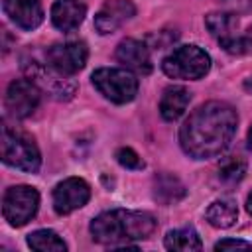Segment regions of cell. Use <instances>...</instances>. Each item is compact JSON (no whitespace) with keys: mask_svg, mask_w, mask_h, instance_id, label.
Returning a JSON list of instances; mask_svg holds the SVG:
<instances>
[{"mask_svg":"<svg viewBox=\"0 0 252 252\" xmlns=\"http://www.w3.org/2000/svg\"><path fill=\"white\" fill-rule=\"evenodd\" d=\"M236 124L238 116L230 104L220 100L205 102L183 122L179 144L183 152L195 159L217 158L230 146Z\"/></svg>","mask_w":252,"mask_h":252,"instance_id":"obj_1","label":"cell"},{"mask_svg":"<svg viewBox=\"0 0 252 252\" xmlns=\"http://www.w3.org/2000/svg\"><path fill=\"white\" fill-rule=\"evenodd\" d=\"M89 230L98 244L128 246L134 240H146L156 230V219L146 211L114 209L94 217Z\"/></svg>","mask_w":252,"mask_h":252,"instance_id":"obj_2","label":"cell"},{"mask_svg":"<svg viewBox=\"0 0 252 252\" xmlns=\"http://www.w3.org/2000/svg\"><path fill=\"white\" fill-rule=\"evenodd\" d=\"M2 161L26 173H35L41 165V156L35 142L8 124L2 126Z\"/></svg>","mask_w":252,"mask_h":252,"instance_id":"obj_3","label":"cell"},{"mask_svg":"<svg viewBox=\"0 0 252 252\" xmlns=\"http://www.w3.org/2000/svg\"><path fill=\"white\" fill-rule=\"evenodd\" d=\"M161 69L171 79L197 81L209 73L211 57L197 45H179L163 59Z\"/></svg>","mask_w":252,"mask_h":252,"instance_id":"obj_4","label":"cell"},{"mask_svg":"<svg viewBox=\"0 0 252 252\" xmlns=\"http://www.w3.org/2000/svg\"><path fill=\"white\" fill-rule=\"evenodd\" d=\"M94 89L114 104H126L134 100L138 93V79L130 69L102 67L91 77Z\"/></svg>","mask_w":252,"mask_h":252,"instance_id":"obj_5","label":"cell"},{"mask_svg":"<svg viewBox=\"0 0 252 252\" xmlns=\"http://www.w3.org/2000/svg\"><path fill=\"white\" fill-rule=\"evenodd\" d=\"M39 207V193L30 185H14L6 189L2 197V213L4 219L12 226H24L32 220Z\"/></svg>","mask_w":252,"mask_h":252,"instance_id":"obj_6","label":"cell"},{"mask_svg":"<svg viewBox=\"0 0 252 252\" xmlns=\"http://www.w3.org/2000/svg\"><path fill=\"white\" fill-rule=\"evenodd\" d=\"M41 98V89L32 79H16L8 85L6 91V110L10 116L22 120L33 114Z\"/></svg>","mask_w":252,"mask_h":252,"instance_id":"obj_7","label":"cell"},{"mask_svg":"<svg viewBox=\"0 0 252 252\" xmlns=\"http://www.w3.org/2000/svg\"><path fill=\"white\" fill-rule=\"evenodd\" d=\"M89 49L83 41H65V43H53L45 51L47 65L63 75H75L87 65Z\"/></svg>","mask_w":252,"mask_h":252,"instance_id":"obj_8","label":"cell"},{"mask_svg":"<svg viewBox=\"0 0 252 252\" xmlns=\"http://www.w3.org/2000/svg\"><path fill=\"white\" fill-rule=\"evenodd\" d=\"M26 71H28V79H32L39 89L47 91L53 98L67 100L75 94V89H77L75 81H71L69 75H63L49 65H41L37 61H32L26 65Z\"/></svg>","mask_w":252,"mask_h":252,"instance_id":"obj_9","label":"cell"},{"mask_svg":"<svg viewBox=\"0 0 252 252\" xmlns=\"http://www.w3.org/2000/svg\"><path fill=\"white\" fill-rule=\"evenodd\" d=\"M91 199V187L81 177H67L53 189V209L57 215H69L87 205Z\"/></svg>","mask_w":252,"mask_h":252,"instance_id":"obj_10","label":"cell"},{"mask_svg":"<svg viewBox=\"0 0 252 252\" xmlns=\"http://www.w3.org/2000/svg\"><path fill=\"white\" fill-rule=\"evenodd\" d=\"M205 26L211 35L220 43V47L232 55H238L240 35H238V18L232 12H211L205 18Z\"/></svg>","mask_w":252,"mask_h":252,"instance_id":"obj_11","label":"cell"},{"mask_svg":"<svg viewBox=\"0 0 252 252\" xmlns=\"http://www.w3.org/2000/svg\"><path fill=\"white\" fill-rule=\"evenodd\" d=\"M134 14L136 6L132 0H106L94 16V28L102 35L112 33L122 24H126Z\"/></svg>","mask_w":252,"mask_h":252,"instance_id":"obj_12","label":"cell"},{"mask_svg":"<svg viewBox=\"0 0 252 252\" xmlns=\"http://www.w3.org/2000/svg\"><path fill=\"white\" fill-rule=\"evenodd\" d=\"M2 10L22 30H35L43 22L39 0H2Z\"/></svg>","mask_w":252,"mask_h":252,"instance_id":"obj_13","label":"cell"},{"mask_svg":"<svg viewBox=\"0 0 252 252\" xmlns=\"http://www.w3.org/2000/svg\"><path fill=\"white\" fill-rule=\"evenodd\" d=\"M116 59L130 71L140 73V75H148L152 73V57L148 47L138 41V39H122L116 47Z\"/></svg>","mask_w":252,"mask_h":252,"instance_id":"obj_14","label":"cell"},{"mask_svg":"<svg viewBox=\"0 0 252 252\" xmlns=\"http://www.w3.org/2000/svg\"><path fill=\"white\" fill-rule=\"evenodd\" d=\"M87 6L81 0H55L51 6V22L61 32H73L83 24Z\"/></svg>","mask_w":252,"mask_h":252,"instance_id":"obj_15","label":"cell"},{"mask_svg":"<svg viewBox=\"0 0 252 252\" xmlns=\"http://www.w3.org/2000/svg\"><path fill=\"white\" fill-rule=\"evenodd\" d=\"M191 93L185 87H167L159 100V114L167 122H175L189 106Z\"/></svg>","mask_w":252,"mask_h":252,"instance_id":"obj_16","label":"cell"},{"mask_svg":"<svg viewBox=\"0 0 252 252\" xmlns=\"http://www.w3.org/2000/svg\"><path fill=\"white\" fill-rule=\"evenodd\" d=\"M185 197V187L183 183L169 173H159L154 179V199L159 201L161 205H171L177 203Z\"/></svg>","mask_w":252,"mask_h":252,"instance_id":"obj_17","label":"cell"},{"mask_svg":"<svg viewBox=\"0 0 252 252\" xmlns=\"http://www.w3.org/2000/svg\"><path fill=\"white\" fill-rule=\"evenodd\" d=\"M209 224L217 226V228H228L236 222L238 219V209H236V203L228 197H222V199H217L209 205L207 213H205Z\"/></svg>","mask_w":252,"mask_h":252,"instance_id":"obj_18","label":"cell"},{"mask_svg":"<svg viewBox=\"0 0 252 252\" xmlns=\"http://www.w3.org/2000/svg\"><path fill=\"white\" fill-rule=\"evenodd\" d=\"M165 248L167 250H183V252H191V250H201V238L197 234V230L193 226H183V228H175L169 230L165 234Z\"/></svg>","mask_w":252,"mask_h":252,"instance_id":"obj_19","label":"cell"},{"mask_svg":"<svg viewBox=\"0 0 252 252\" xmlns=\"http://www.w3.org/2000/svg\"><path fill=\"white\" fill-rule=\"evenodd\" d=\"M28 246L37 252H65L67 250V244L63 242V238H59L57 232L47 230V228L33 230L32 234H28Z\"/></svg>","mask_w":252,"mask_h":252,"instance_id":"obj_20","label":"cell"},{"mask_svg":"<svg viewBox=\"0 0 252 252\" xmlns=\"http://www.w3.org/2000/svg\"><path fill=\"white\" fill-rule=\"evenodd\" d=\"M246 173V163L242 158H226L220 167H219V177L224 181V183H238Z\"/></svg>","mask_w":252,"mask_h":252,"instance_id":"obj_21","label":"cell"},{"mask_svg":"<svg viewBox=\"0 0 252 252\" xmlns=\"http://www.w3.org/2000/svg\"><path fill=\"white\" fill-rule=\"evenodd\" d=\"M116 159L122 167L126 169H142L144 167V159L132 150V148H120L116 152Z\"/></svg>","mask_w":252,"mask_h":252,"instance_id":"obj_22","label":"cell"},{"mask_svg":"<svg viewBox=\"0 0 252 252\" xmlns=\"http://www.w3.org/2000/svg\"><path fill=\"white\" fill-rule=\"evenodd\" d=\"M232 248H244V250H248V248H252V244L246 242V240H238V238H222V240H219L215 244V250H232Z\"/></svg>","mask_w":252,"mask_h":252,"instance_id":"obj_23","label":"cell"},{"mask_svg":"<svg viewBox=\"0 0 252 252\" xmlns=\"http://www.w3.org/2000/svg\"><path fill=\"white\" fill-rule=\"evenodd\" d=\"M240 53H252V26L240 35V45H238V55Z\"/></svg>","mask_w":252,"mask_h":252,"instance_id":"obj_24","label":"cell"},{"mask_svg":"<svg viewBox=\"0 0 252 252\" xmlns=\"http://www.w3.org/2000/svg\"><path fill=\"white\" fill-rule=\"evenodd\" d=\"M234 6H236V10L252 12V0H234Z\"/></svg>","mask_w":252,"mask_h":252,"instance_id":"obj_25","label":"cell"},{"mask_svg":"<svg viewBox=\"0 0 252 252\" xmlns=\"http://www.w3.org/2000/svg\"><path fill=\"white\" fill-rule=\"evenodd\" d=\"M246 211L252 215V193L248 195V199H246Z\"/></svg>","mask_w":252,"mask_h":252,"instance_id":"obj_26","label":"cell"},{"mask_svg":"<svg viewBox=\"0 0 252 252\" xmlns=\"http://www.w3.org/2000/svg\"><path fill=\"white\" fill-rule=\"evenodd\" d=\"M244 89H246V91H248V93H252V77H250V79H246V81H244Z\"/></svg>","mask_w":252,"mask_h":252,"instance_id":"obj_27","label":"cell"},{"mask_svg":"<svg viewBox=\"0 0 252 252\" xmlns=\"http://www.w3.org/2000/svg\"><path fill=\"white\" fill-rule=\"evenodd\" d=\"M248 148L252 150V126H250V130H248Z\"/></svg>","mask_w":252,"mask_h":252,"instance_id":"obj_28","label":"cell"}]
</instances>
